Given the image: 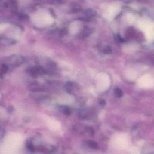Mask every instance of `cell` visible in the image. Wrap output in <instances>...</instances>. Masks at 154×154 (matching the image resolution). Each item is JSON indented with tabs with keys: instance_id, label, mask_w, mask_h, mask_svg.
<instances>
[{
	"instance_id": "cell-1",
	"label": "cell",
	"mask_w": 154,
	"mask_h": 154,
	"mask_svg": "<svg viewBox=\"0 0 154 154\" xmlns=\"http://www.w3.org/2000/svg\"><path fill=\"white\" fill-rule=\"evenodd\" d=\"M113 146L116 148L122 149L125 147L129 143L128 137L125 134H119L113 137Z\"/></svg>"
},
{
	"instance_id": "cell-2",
	"label": "cell",
	"mask_w": 154,
	"mask_h": 154,
	"mask_svg": "<svg viewBox=\"0 0 154 154\" xmlns=\"http://www.w3.org/2000/svg\"><path fill=\"white\" fill-rule=\"evenodd\" d=\"M137 84L140 88H152L154 86V78L148 75H144L138 79Z\"/></svg>"
},
{
	"instance_id": "cell-3",
	"label": "cell",
	"mask_w": 154,
	"mask_h": 154,
	"mask_svg": "<svg viewBox=\"0 0 154 154\" xmlns=\"http://www.w3.org/2000/svg\"><path fill=\"white\" fill-rule=\"evenodd\" d=\"M96 14L97 13L95 10L91 8H87L83 11L82 16L80 19L84 21H90L96 17Z\"/></svg>"
},
{
	"instance_id": "cell-4",
	"label": "cell",
	"mask_w": 154,
	"mask_h": 154,
	"mask_svg": "<svg viewBox=\"0 0 154 154\" xmlns=\"http://www.w3.org/2000/svg\"><path fill=\"white\" fill-rule=\"evenodd\" d=\"M9 63L13 66H19L24 62V58L20 55H12L8 59Z\"/></svg>"
},
{
	"instance_id": "cell-5",
	"label": "cell",
	"mask_w": 154,
	"mask_h": 154,
	"mask_svg": "<svg viewBox=\"0 0 154 154\" xmlns=\"http://www.w3.org/2000/svg\"><path fill=\"white\" fill-rule=\"evenodd\" d=\"M93 32V29L90 27H85L81 32L79 34V37L81 38H85L89 37Z\"/></svg>"
},
{
	"instance_id": "cell-6",
	"label": "cell",
	"mask_w": 154,
	"mask_h": 154,
	"mask_svg": "<svg viewBox=\"0 0 154 154\" xmlns=\"http://www.w3.org/2000/svg\"><path fill=\"white\" fill-rule=\"evenodd\" d=\"M0 43L4 46H11L16 43V41L11 38H4L0 40Z\"/></svg>"
},
{
	"instance_id": "cell-7",
	"label": "cell",
	"mask_w": 154,
	"mask_h": 154,
	"mask_svg": "<svg viewBox=\"0 0 154 154\" xmlns=\"http://www.w3.org/2000/svg\"><path fill=\"white\" fill-rule=\"evenodd\" d=\"M7 70H8V66L6 64H2L0 67V72L2 73H6L7 72Z\"/></svg>"
},
{
	"instance_id": "cell-8",
	"label": "cell",
	"mask_w": 154,
	"mask_h": 154,
	"mask_svg": "<svg viewBox=\"0 0 154 154\" xmlns=\"http://www.w3.org/2000/svg\"><path fill=\"white\" fill-rule=\"evenodd\" d=\"M19 19H20V20H27V19H29L28 16L26 14H23V13L20 14L19 16Z\"/></svg>"
},
{
	"instance_id": "cell-9",
	"label": "cell",
	"mask_w": 154,
	"mask_h": 154,
	"mask_svg": "<svg viewBox=\"0 0 154 154\" xmlns=\"http://www.w3.org/2000/svg\"><path fill=\"white\" fill-rule=\"evenodd\" d=\"M63 112H64V114H67V115H69L70 114V110L67 107H64Z\"/></svg>"
}]
</instances>
